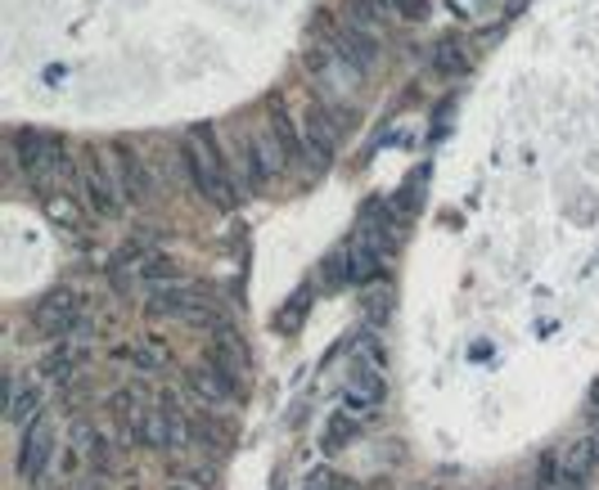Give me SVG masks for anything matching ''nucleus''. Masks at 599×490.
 Segmentation results:
<instances>
[{
	"label": "nucleus",
	"mask_w": 599,
	"mask_h": 490,
	"mask_svg": "<svg viewBox=\"0 0 599 490\" xmlns=\"http://www.w3.org/2000/svg\"><path fill=\"white\" fill-rule=\"evenodd\" d=\"M10 158H14L18 176L27 180V190L41 194V203L64 190H77V153L64 144V136L23 127L10 136Z\"/></svg>",
	"instance_id": "nucleus-1"
},
{
	"label": "nucleus",
	"mask_w": 599,
	"mask_h": 490,
	"mask_svg": "<svg viewBox=\"0 0 599 490\" xmlns=\"http://www.w3.org/2000/svg\"><path fill=\"white\" fill-rule=\"evenodd\" d=\"M181 163L190 171V185L203 203H213L221 211H230L239 203V180H234V167H230V149L221 144L217 127H207V121H199V127L186 131L181 140Z\"/></svg>",
	"instance_id": "nucleus-2"
},
{
	"label": "nucleus",
	"mask_w": 599,
	"mask_h": 490,
	"mask_svg": "<svg viewBox=\"0 0 599 490\" xmlns=\"http://www.w3.org/2000/svg\"><path fill=\"white\" fill-rule=\"evenodd\" d=\"M77 194L81 203L95 211L100 221H113L117 211L127 207V194H123V176H117V163H113V149H95L86 144L77 149Z\"/></svg>",
	"instance_id": "nucleus-3"
},
{
	"label": "nucleus",
	"mask_w": 599,
	"mask_h": 490,
	"mask_svg": "<svg viewBox=\"0 0 599 490\" xmlns=\"http://www.w3.org/2000/svg\"><path fill=\"white\" fill-rule=\"evenodd\" d=\"M144 306L163 320H207L213 315V293L203 284L181 280V274H171V280L144 288Z\"/></svg>",
	"instance_id": "nucleus-4"
},
{
	"label": "nucleus",
	"mask_w": 599,
	"mask_h": 490,
	"mask_svg": "<svg viewBox=\"0 0 599 490\" xmlns=\"http://www.w3.org/2000/svg\"><path fill=\"white\" fill-rule=\"evenodd\" d=\"M109 270H113V280L140 284V288L163 284V280H171V274H181V270H176V261L163 248H154V243H144V238L127 243V248H117L113 261H109Z\"/></svg>",
	"instance_id": "nucleus-5"
},
{
	"label": "nucleus",
	"mask_w": 599,
	"mask_h": 490,
	"mask_svg": "<svg viewBox=\"0 0 599 490\" xmlns=\"http://www.w3.org/2000/svg\"><path fill=\"white\" fill-rule=\"evenodd\" d=\"M81 320H86V297L77 288H50L37 311H33V324L46 343H59V338H77L81 333Z\"/></svg>",
	"instance_id": "nucleus-6"
},
{
	"label": "nucleus",
	"mask_w": 599,
	"mask_h": 490,
	"mask_svg": "<svg viewBox=\"0 0 599 490\" xmlns=\"http://www.w3.org/2000/svg\"><path fill=\"white\" fill-rule=\"evenodd\" d=\"M86 360H91V351H86V343H73V338H59L50 343V351L41 356V378L54 383L59 391H73L81 378H86Z\"/></svg>",
	"instance_id": "nucleus-7"
},
{
	"label": "nucleus",
	"mask_w": 599,
	"mask_h": 490,
	"mask_svg": "<svg viewBox=\"0 0 599 490\" xmlns=\"http://www.w3.org/2000/svg\"><path fill=\"white\" fill-rule=\"evenodd\" d=\"M50 454H54V427L50 418H33L23 423V437H18V477L23 481H41L50 468Z\"/></svg>",
	"instance_id": "nucleus-8"
},
{
	"label": "nucleus",
	"mask_w": 599,
	"mask_h": 490,
	"mask_svg": "<svg viewBox=\"0 0 599 490\" xmlns=\"http://www.w3.org/2000/svg\"><path fill=\"white\" fill-rule=\"evenodd\" d=\"M230 167H234L239 190H253V194H262V190H266V180H271V171H276L271 153L262 149L257 136H239V140H234V149H230Z\"/></svg>",
	"instance_id": "nucleus-9"
},
{
	"label": "nucleus",
	"mask_w": 599,
	"mask_h": 490,
	"mask_svg": "<svg viewBox=\"0 0 599 490\" xmlns=\"http://www.w3.org/2000/svg\"><path fill=\"white\" fill-rule=\"evenodd\" d=\"M186 387H190V396L194 401H203V405H234L239 401V391H244V383L239 378H230V374H221L217 364H194V370L186 374Z\"/></svg>",
	"instance_id": "nucleus-10"
},
{
	"label": "nucleus",
	"mask_w": 599,
	"mask_h": 490,
	"mask_svg": "<svg viewBox=\"0 0 599 490\" xmlns=\"http://www.w3.org/2000/svg\"><path fill=\"white\" fill-rule=\"evenodd\" d=\"M113 163H117V176H123L127 203H144L149 194H154V167H149L131 144H113Z\"/></svg>",
	"instance_id": "nucleus-11"
},
{
	"label": "nucleus",
	"mask_w": 599,
	"mask_h": 490,
	"mask_svg": "<svg viewBox=\"0 0 599 490\" xmlns=\"http://www.w3.org/2000/svg\"><path fill=\"white\" fill-rule=\"evenodd\" d=\"M123 360L131 364V370H140V374H158V370L171 364V347L163 338H154V333H140L136 343L123 347Z\"/></svg>",
	"instance_id": "nucleus-12"
},
{
	"label": "nucleus",
	"mask_w": 599,
	"mask_h": 490,
	"mask_svg": "<svg viewBox=\"0 0 599 490\" xmlns=\"http://www.w3.org/2000/svg\"><path fill=\"white\" fill-rule=\"evenodd\" d=\"M559 464H563L568 481H573V486H586V481L595 477V464H599V446H595V437H577L573 446H568V450L559 454Z\"/></svg>",
	"instance_id": "nucleus-13"
},
{
	"label": "nucleus",
	"mask_w": 599,
	"mask_h": 490,
	"mask_svg": "<svg viewBox=\"0 0 599 490\" xmlns=\"http://www.w3.org/2000/svg\"><path fill=\"white\" fill-rule=\"evenodd\" d=\"M361 427H366V418L356 414V410H347V405H343V410H334V418L324 423V441H320V446H324V454H339V450H347L356 437H361Z\"/></svg>",
	"instance_id": "nucleus-14"
},
{
	"label": "nucleus",
	"mask_w": 599,
	"mask_h": 490,
	"mask_svg": "<svg viewBox=\"0 0 599 490\" xmlns=\"http://www.w3.org/2000/svg\"><path fill=\"white\" fill-rule=\"evenodd\" d=\"M5 414H10L14 427L41 418V387H37V383H14V387H10V410H5Z\"/></svg>",
	"instance_id": "nucleus-15"
},
{
	"label": "nucleus",
	"mask_w": 599,
	"mask_h": 490,
	"mask_svg": "<svg viewBox=\"0 0 599 490\" xmlns=\"http://www.w3.org/2000/svg\"><path fill=\"white\" fill-rule=\"evenodd\" d=\"M311 301H316V293H311V284H303V288H297V293L280 306V311H276V328H280V333H297V328L307 324Z\"/></svg>",
	"instance_id": "nucleus-16"
},
{
	"label": "nucleus",
	"mask_w": 599,
	"mask_h": 490,
	"mask_svg": "<svg viewBox=\"0 0 599 490\" xmlns=\"http://www.w3.org/2000/svg\"><path fill=\"white\" fill-rule=\"evenodd\" d=\"M590 405L599 410V378H595V387H590Z\"/></svg>",
	"instance_id": "nucleus-17"
},
{
	"label": "nucleus",
	"mask_w": 599,
	"mask_h": 490,
	"mask_svg": "<svg viewBox=\"0 0 599 490\" xmlns=\"http://www.w3.org/2000/svg\"><path fill=\"white\" fill-rule=\"evenodd\" d=\"M171 490H194V486H190V481H181V486H171Z\"/></svg>",
	"instance_id": "nucleus-18"
},
{
	"label": "nucleus",
	"mask_w": 599,
	"mask_h": 490,
	"mask_svg": "<svg viewBox=\"0 0 599 490\" xmlns=\"http://www.w3.org/2000/svg\"><path fill=\"white\" fill-rule=\"evenodd\" d=\"M81 490H104V486H81Z\"/></svg>",
	"instance_id": "nucleus-19"
}]
</instances>
